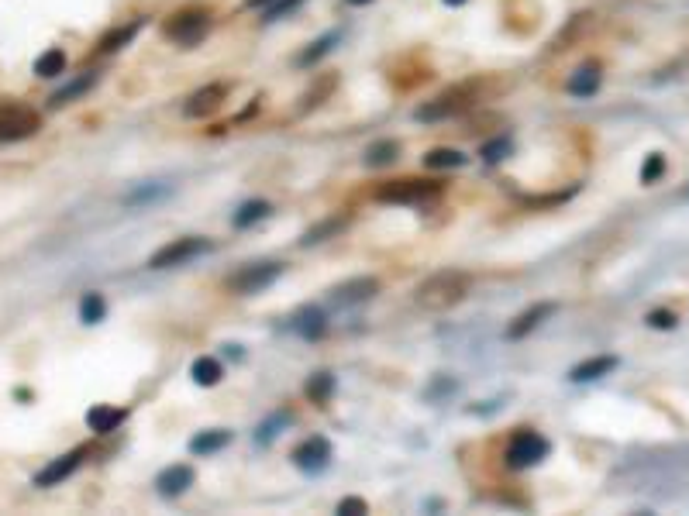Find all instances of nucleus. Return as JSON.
Returning a JSON list of instances; mask_svg holds the SVG:
<instances>
[{
  "label": "nucleus",
  "mask_w": 689,
  "mask_h": 516,
  "mask_svg": "<svg viewBox=\"0 0 689 516\" xmlns=\"http://www.w3.org/2000/svg\"><path fill=\"white\" fill-rule=\"evenodd\" d=\"M38 128H42V114L32 104L0 97V142H25L38 135Z\"/></svg>",
  "instance_id": "7ed1b4c3"
},
{
  "label": "nucleus",
  "mask_w": 689,
  "mask_h": 516,
  "mask_svg": "<svg viewBox=\"0 0 689 516\" xmlns=\"http://www.w3.org/2000/svg\"><path fill=\"white\" fill-rule=\"evenodd\" d=\"M379 293V279L373 276H359V279H348V283H338L328 293V300L335 307H359V303H369Z\"/></svg>",
  "instance_id": "9d476101"
},
{
  "label": "nucleus",
  "mask_w": 689,
  "mask_h": 516,
  "mask_svg": "<svg viewBox=\"0 0 689 516\" xmlns=\"http://www.w3.org/2000/svg\"><path fill=\"white\" fill-rule=\"evenodd\" d=\"M304 393H307V400H311V403L328 406L331 396H335V375H331V372H314L311 379H307Z\"/></svg>",
  "instance_id": "4be33fe9"
},
{
  "label": "nucleus",
  "mask_w": 689,
  "mask_h": 516,
  "mask_svg": "<svg viewBox=\"0 0 689 516\" xmlns=\"http://www.w3.org/2000/svg\"><path fill=\"white\" fill-rule=\"evenodd\" d=\"M548 455H552V444H548V437L538 434V430H531V427H521L507 444V465L514 468V472H524V468L541 465Z\"/></svg>",
  "instance_id": "39448f33"
},
{
  "label": "nucleus",
  "mask_w": 689,
  "mask_h": 516,
  "mask_svg": "<svg viewBox=\"0 0 689 516\" xmlns=\"http://www.w3.org/2000/svg\"><path fill=\"white\" fill-rule=\"evenodd\" d=\"M448 7H459V4H466V0H445Z\"/></svg>",
  "instance_id": "ea45409f"
},
{
  "label": "nucleus",
  "mask_w": 689,
  "mask_h": 516,
  "mask_svg": "<svg viewBox=\"0 0 689 516\" xmlns=\"http://www.w3.org/2000/svg\"><path fill=\"white\" fill-rule=\"evenodd\" d=\"M472 104V86H455V90L441 93V97L428 100L424 107H417L414 117L417 121H445V117L462 114Z\"/></svg>",
  "instance_id": "6e6552de"
},
{
  "label": "nucleus",
  "mask_w": 689,
  "mask_h": 516,
  "mask_svg": "<svg viewBox=\"0 0 689 516\" xmlns=\"http://www.w3.org/2000/svg\"><path fill=\"white\" fill-rule=\"evenodd\" d=\"M290 327L304 341H317V338H324V334H328V314H324V310H317V307H300L297 314H293Z\"/></svg>",
  "instance_id": "dca6fc26"
},
{
  "label": "nucleus",
  "mask_w": 689,
  "mask_h": 516,
  "mask_svg": "<svg viewBox=\"0 0 689 516\" xmlns=\"http://www.w3.org/2000/svg\"><path fill=\"white\" fill-rule=\"evenodd\" d=\"M435 197H441V183H435V179H421V176L390 179V183L376 186V193H373L376 203H390V207H417V203H428Z\"/></svg>",
  "instance_id": "f03ea898"
},
{
  "label": "nucleus",
  "mask_w": 689,
  "mask_h": 516,
  "mask_svg": "<svg viewBox=\"0 0 689 516\" xmlns=\"http://www.w3.org/2000/svg\"><path fill=\"white\" fill-rule=\"evenodd\" d=\"M269 217V203L266 200H249L235 210V228H252V224L266 221Z\"/></svg>",
  "instance_id": "c756f323"
},
{
  "label": "nucleus",
  "mask_w": 689,
  "mask_h": 516,
  "mask_svg": "<svg viewBox=\"0 0 689 516\" xmlns=\"http://www.w3.org/2000/svg\"><path fill=\"white\" fill-rule=\"evenodd\" d=\"M283 424H286V413H276V417H269L266 424H259V430H255V441H259V444H273Z\"/></svg>",
  "instance_id": "72a5a7b5"
},
{
  "label": "nucleus",
  "mask_w": 689,
  "mask_h": 516,
  "mask_svg": "<svg viewBox=\"0 0 689 516\" xmlns=\"http://www.w3.org/2000/svg\"><path fill=\"white\" fill-rule=\"evenodd\" d=\"M190 375H193V382H197V386H218V382H221V375H224V369H221V362H218V358H211V355H200L197 362L190 365Z\"/></svg>",
  "instance_id": "b1692460"
},
{
  "label": "nucleus",
  "mask_w": 689,
  "mask_h": 516,
  "mask_svg": "<svg viewBox=\"0 0 689 516\" xmlns=\"http://www.w3.org/2000/svg\"><path fill=\"white\" fill-rule=\"evenodd\" d=\"M207 31H211V11H207V7H183V11L169 14L166 25H162V35H166L169 42L183 45V49L200 45Z\"/></svg>",
  "instance_id": "20e7f679"
},
{
  "label": "nucleus",
  "mask_w": 689,
  "mask_h": 516,
  "mask_svg": "<svg viewBox=\"0 0 689 516\" xmlns=\"http://www.w3.org/2000/svg\"><path fill=\"white\" fill-rule=\"evenodd\" d=\"M335 86H338L335 76H324L321 86H314V90L304 97V104H300V111H314V107H321V104H324V97H328V93L335 90Z\"/></svg>",
  "instance_id": "2f4dec72"
},
{
  "label": "nucleus",
  "mask_w": 689,
  "mask_h": 516,
  "mask_svg": "<svg viewBox=\"0 0 689 516\" xmlns=\"http://www.w3.org/2000/svg\"><path fill=\"white\" fill-rule=\"evenodd\" d=\"M128 420V410H111V406H94L87 410V427L97 430V434H111Z\"/></svg>",
  "instance_id": "aec40b11"
},
{
  "label": "nucleus",
  "mask_w": 689,
  "mask_h": 516,
  "mask_svg": "<svg viewBox=\"0 0 689 516\" xmlns=\"http://www.w3.org/2000/svg\"><path fill=\"white\" fill-rule=\"evenodd\" d=\"M555 314H559V303H552V300L534 303V307L524 310L521 317L510 320V327H507V341H524V338H528V334H534L541 324H545L548 317H555Z\"/></svg>",
  "instance_id": "9b49d317"
},
{
  "label": "nucleus",
  "mask_w": 689,
  "mask_h": 516,
  "mask_svg": "<svg viewBox=\"0 0 689 516\" xmlns=\"http://www.w3.org/2000/svg\"><path fill=\"white\" fill-rule=\"evenodd\" d=\"M59 73H66V52L63 49H49L35 59V76L52 80V76H59Z\"/></svg>",
  "instance_id": "cd10ccee"
},
{
  "label": "nucleus",
  "mask_w": 689,
  "mask_h": 516,
  "mask_svg": "<svg viewBox=\"0 0 689 516\" xmlns=\"http://www.w3.org/2000/svg\"><path fill=\"white\" fill-rule=\"evenodd\" d=\"M338 513H348V516H359V513H369V503L362 496H345L342 503H338Z\"/></svg>",
  "instance_id": "e433bc0d"
},
{
  "label": "nucleus",
  "mask_w": 689,
  "mask_h": 516,
  "mask_svg": "<svg viewBox=\"0 0 689 516\" xmlns=\"http://www.w3.org/2000/svg\"><path fill=\"white\" fill-rule=\"evenodd\" d=\"M621 365V358L617 355H596V358H586V362H579L576 369L569 372L572 382H596L603 379V375H610Z\"/></svg>",
  "instance_id": "f3484780"
},
{
  "label": "nucleus",
  "mask_w": 689,
  "mask_h": 516,
  "mask_svg": "<svg viewBox=\"0 0 689 516\" xmlns=\"http://www.w3.org/2000/svg\"><path fill=\"white\" fill-rule=\"evenodd\" d=\"M469 272L459 269H441L435 276H428L421 286L414 289V300L421 310H431V314H445V310L459 307L462 300L469 296Z\"/></svg>",
  "instance_id": "f257e3e1"
},
{
  "label": "nucleus",
  "mask_w": 689,
  "mask_h": 516,
  "mask_svg": "<svg viewBox=\"0 0 689 516\" xmlns=\"http://www.w3.org/2000/svg\"><path fill=\"white\" fill-rule=\"evenodd\" d=\"M145 21L142 18H135V21H128V25H118V28H111L107 31L104 38H100V45L97 49L104 52V56H111V52H118V49H125V45L135 42V35L142 31Z\"/></svg>",
  "instance_id": "a211bd4d"
},
{
  "label": "nucleus",
  "mask_w": 689,
  "mask_h": 516,
  "mask_svg": "<svg viewBox=\"0 0 689 516\" xmlns=\"http://www.w3.org/2000/svg\"><path fill=\"white\" fill-rule=\"evenodd\" d=\"M107 317V300L104 296L97 293V289H90V293H83V300H80V320L83 324H100V320Z\"/></svg>",
  "instance_id": "bb28decb"
},
{
  "label": "nucleus",
  "mask_w": 689,
  "mask_h": 516,
  "mask_svg": "<svg viewBox=\"0 0 689 516\" xmlns=\"http://www.w3.org/2000/svg\"><path fill=\"white\" fill-rule=\"evenodd\" d=\"M686 197H689V186H686Z\"/></svg>",
  "instance_id": "a19ab883"
},
{
  "label": "nucleus",
  "mask_w": 689,
  "mask_h": 516,
  "mask_svg": "<svg viewBox=\"0 0 689 516\" xmlns=\"http://www.w3.org/2000/svg\"><path fill=\"white\" fill-rule=\"evenodd\" d=\"M514 152V142H510V135H497V138H490V142H483V162L486 166H500L507 155Z\"/></svg>",
  "instance_id": "7c9ffc66"
},
{
  "label": "nucleus",
  "mask_w": 689,
  "mask_h": 516,
  "mask_svg": "<svg viewBox=\"0 0 689 516\" xmlns=\"http://www.w3.org/2000/svg\"><path fill=\"white\" fill-rule=\"evenodd\" d=\"M231 444V434L228 430H200L197 437L190 441V451L193 455H218Z\"/></svg>",
  "instance_id": "412c9836"
},
{
  "label": "nucleus",
  "mask_w": 689,
  "mask_h": 516,
  "mask_svg": "<svg viewBox=\"0 0 689 516\" xmlns=\"http://www.w3.org/2000/svg\"><path fill=\"white\" fill-rule=\"evenodd\" d=\"M331 458H335V451H331L328 437H307V441H300L297 448H293V465L304 475L324 472V468L331 465Z\"/></svg>",
  "instance_id": "1a4fd4ad"
},
{
  "label": "nucleus",
  "mask_w": 689,
  "mask_h": 516,
  "mask_svg": "<svg viewBox=\"0 0 689 516\" xmlns=\"http://www.w3.org/2000/svg\"><path fill=\"white\" fill-rule=\"evenodd\" d=\"M345 224H348V217H328V221H321V224H314L311 231H304V238H300V245L304 248H311V245H321V241H328L331 234H338V231H345Z\"/></svg>",
  "instance_id": "393cba45"
},
{
  "label": "nucleus",
  "mask_w": 689,
  "mask_h": 516,
  "mask_svg": "<svg viewBox=\"0 0 689 516\" xmlns=\"http://www.w3.org/2000/svg\"><path fill=\"white\" fill-rule=\"evenodd\" d=\"M193 482H197V472H193L190 465H169L156 475V489H159V496H166V499L183 496Z\"/></svg>",
  "instance_id": "4468645a"
},
{
  "label": "nucleus",
  "mask_w": 689,
  "mask_h": 516,
  "mask_svg": "<svg viewBox=\"0 0 689 516\" xmlns=\"http://www.w3.org/2000/svg\"><path fill=\"white\" fill-rule=\"evenodd\" d=\"M397 155H400V142H393V138H383V142H376V145L366 148V166L369 169L390 166V162H397Z\"/></svg>",
  "instance_id": "a878e982"
},
{
  "label": "nucleus",
  "mask_w": 689,
  "mask_h": 516,
  "mask_svg": "<svg viewBox=\"0 0 689 516\" xmlns=\"http://www.w3.org/2000/svg\"><path fill=\"white\" fill-rule=\"evenodd\" d=\"M352 7H366V4H373V0H348Z\"/></svg>",
  "instance_id": "58836bf2"
},
{
  "label": "nucleus",
  "mask_w": 689,
  "mask_h": 516,
  "mask_svg": "<svg viewBox=\"0 0 689 516\" xmlns=\"http://www.w3.org/2000/svg\"><path fill=\"white\" fill-rule=\"evenodd\" d=\"M300 4H304V0H276V4H269V11H266V18H262V21H280L283 14L297 11Z\"/></svg>",
  "instance_id": "c9c22d12"
},
{
  "label": "nucleus",
  "mask_w": 689,
  "mask_h": 516,
  "mask_svg": "<svg viewBox=\"0 0 689 516\" xmlns=\"http://www.w3.org/2000/svg\"><path fill=\"white\" fill-rule=\"evenodd\" d=\"M280 276H283L280 262H249L228 279V289L238 296H255V293H262V289L273 286Z\"/></svg>",
  "instance_id": "423d86ee"
},
{
  "label": "nucleus",
  "mask_w": 689,
  "mask_h": 516,
  "mask_svg": "<svg viewBox=\"0 0 689 516\" xmlns=\"http://www.w3.org/2000/svg\"><path fill=\"white\" fill-rule=\"evenodd\" d=\"M204 252H211V241L200 238V234H187V238H176V241H169V245H162L159 252L149 258V269H176V265H187Z\"/></svg>",
  "instance_id": "0eeeda50"
},
{
  "label": "nucleus",
  "mask_w": 689,
  "mask_h": 516,
  "mask_svg": "<svg viewBox=\"0 0 689 516\" xmlns=\"http://www.w3.org/2000/svg\"><path fill=\"white\" fill-rule=\"evenodd\" d=\"M662 176H665V155H662V152H652V155L645 159V166H641V183L652 186V183H658Z\"/></svg>",
  "instance_id": "473e14b6"
},
{
  "label": "nucleus",
  "mask_w": 689,
  "mask_h": 516,
  "mask_svg": "<svg viewBox=\"0 0 689 516\" xmlns=\"http://www.w3.org/2000/svg\"><path fill=\"white\" fill-rule=\"evenodd\" d=\"M83 458H87V448H73V451H66V455H59L56 461H49V465H45L42 472L35 475V486L38 489H49V486H59V482H66L69 475H73L76 468L83 465Z\"/></svg>",
  "instance_id": "f8f14e48"
},
{
  "label": "nucleus",
  "mask_w": 689,
  "mask_h": 516,
  "mask_svg": "<svg viewBox=\"0 0 689 516\" xmlns=\"http://www.w3.org/2000/svg\"><path fill=\"white\" fill-rule=\"evenodd\" d=\"M645 320H648V327H655V331H676V324H679V317L672 314V310H652Z\"/></svg>",
  "instance_id": "f704fd0d"
},
{
  "label": "nucleus",
  "mask_w": 689,
  "mask_h": 516,
  "mask_svg": "<svg viewBox=\"0 0 689 516\" xmlns=\"http://www.w3.org/2000/svg\"><path fill=\"white\" fill-rule=\"evenodd\" d=\"M600 83H603V66H600V62H583V66L569 76L565 93L583 100V97H593V93L600 90Z\"/></svg>",
  "instance_id": "2eb2a0df"
},
{
  "label": "nucleus",
  "mask_w": 689,
  "mask_h": 516,
  "mask_svg": "<svg viewBox=\"0 0 689 516\" xmlns=\"http://www.w3.org/2000/svg\"><path fill=\"white\" fill-rule=\"evenodd\" d=\"M100 76L97 73H83V76H76V80H69L63 90H56L52 93V100H49V107H66V104H73V100H80L83 93H90L97 86Z\"/></svg>",
  "instance_id": "6ab92c4d"
},
{
  "label": "nucleus",
  "mask_w": 689,
  "mask_h": 516,
  "mask_svg": "<svg viewBox=\"0 0 689 516\" xmlns=\"http://www.w3.org/2000/svg\"><path fill=\"white\" fill-rule=\"evenodd\" d=\"M469 162V155H462L459 148H431L424 155V169H462Z\"/></svg>",
  "instance_id": "5701e85b"
},
{
  "label": "nucleus",
  "mask_w": 689,
  "mask_h": 516,
  "mask_svg": "<svg viewBox=\"0 0 689 516\" xmlns=\"http://www.w3.org/2000/svg\"><path fill=\"white\" fill-rule=\"evenodd\" d=\"M338 38H342V35H338V31H328V35H324V38H317V42H311V45H307V49L297 56V66H314L317 59H324L331 49H335Z\"/></svg>",
  "instance_id": "c85d7f7f"
},
{
  "label": "nucleus",
  "mask_w": 689,
  "mask_h": 516,
  "mask_svg": "<svg viewBox=\"0 0 689 516\" xmlns=\"http://www.w3.org/2000/svg\"><path fill=\"white\" fill-rule=\"evenodd\" d=\"M249 7H269V4H276V0H245Z\"/></svg>",
  "instance_id": "4c0bfd02"
},
{
  "label": "nucleus",
  "mask_w": 689,
  "mask_h": 516,
  "mask_svg": "<svg viewBox=\"0 0 689 516\" xmlns=\"http://www.w3.org/2000/svg\"><path fill=\"white\" fill-rule=\"evenodd\" d=\"M228 93H231L228 83H207V86H200V90L193 93L187 104H183V114H187V117H207V114L221 111L224 100H228Z\"/></svg>",
  "instance_id": "ddd939ff"
}]
</instances>
